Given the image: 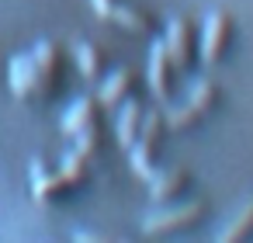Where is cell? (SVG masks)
<instances>
[{
  "instance_id": "cell-17",
  "label": "cell",
  "mask_w": 253,
  "mask_h": 243,
  "mask_svg": "<svg viewBox=\"0 0 253 243\" xmlns=\"http://www.w3.org/2000/svg\"><path fill=\"white\" fill-rule=\"evenodd\" d=\"M111 7H115V0H94V11L101 18H111Z\"/></svg>"
},
{
  "instance_id": "cell-3",
  "label": "cell",
  "mask_w": 253,
  "mask_h": 243,
  "mask_svg": "<svg viewBox=\"0 0 253 243\" xmlns=\"http://www.w3.org/2000/svg\"><path fill=\"white\" fill-rule=\"evenodd\" d=\"M225 42H229V14H225V11H215V14H208V21H205V35H201V59H205L208 66H211V63H218V56H222Z\"/></svg>"
},
{
  "instance_id": "cell-4",
  "label": "cell",
  "mask_w": 253,
  "mask_h": 243,
  "mask_svg": "<svg viewBox=\"0 0 253 243\" xmlns=\"http://www.w3.org/2000/svg\"><path fill=\"white\" fill-rule=\"evenodd\" d=\"M39 84H42V80H39L35 56H28V52L14 56V63H11V91H14L18 97H28V94H32Z\"/></svg>"
},
{
  "instance_id": "cell-12",
  "label": "cell",
  "mask_w": 253,
  "mask_h": 243,
  "mask_svg": "<svg viewBox=\"0 0 253 243\" xmlns=\"http://www.w3.org/2000/svg\"><path fill=\"white\" fill-rule=\"evenodd\" d=\"M250 229H253V198H250V201L239 208V215H236V219L218 233V240H222V243H232V240H243Z\"/></svg>"
},
{
  "instance_id": "cell-14",
  "label": "cell",
  "mask_w": 253,
  "mask_h": 243,
  "mask_svg": "<svg viewBox=\"0 0 253 243\" xmlns=\"http://www.w3.org/2000/svg\"><path fill=\"white\" fill-rule=\"evenodd\" d=\"M56 46L52 42H39L35 46V66H39V80L42 84H49L52 80V70H56Z\"/></svg>"
},
{
  "instance_id": "cell-15",
  "label": "cell",
  "mask_w": 253,
  "mask_h": 243,
  "mask_svg": "<svg viewBox=\"0 0 253 243\" xmlns=\"http://www.w3.org/2000/svg\"><path fill=\"white\" fill-rule=\"evenodd\" d=\"M87 160H90V156H84V153L70 149V153H66V160H63V177H66L70 184H80V181L87 177Z\"/></svg>"
},
{
  "instance_id": "cell-2",
  "label": "cell",
  "mask_w": 253,
  "mask_h": 243,
  "mask_svg": "<svg viewBox=\"0 0 253 243\" xmlns=\"http://www.w3.org/2000/svg\"><path fill=\"white\" fill-rule=\"evenodd\" d=\"M201 212H205L201 201H187V205H180V208H170V212H156V215H149V219L142 222V229H146L149 236H156V233H170V229H184V226L198 222Z\"/></svg>"
},
{
  "instance_id": "cell-6",
  "label": "cell",
  "mask_w": 253,
  "mask_h": 243,
  "mask_svg": "<svg viewBox=\"0 0 253 243\" xmlns=\"http://www.w3.org/2000/svg\"><path fill=\"white\" fill-rule=\"evenodd\" d=\"M66 188H70V181L63 177V170H59V174H49L42 160H35V163H32V191H35V198H39V201H49L52 194L66 191Z\"/></svg>"
},
{
  "instance_id": "cell-13",
  "label": "cell",
  "mask_w": 253,
  "mask_h": 243,
  "mask_svg": "<svg viewBox=\"0 0 253 243\" xmlns=\"http://www.w3.org/2000/svg\"><path fill=\"white\" fill-rule=\"evenodd\" d=\"M111 21H118V25L128 28V32H146V28H149V21H146L142 11H135V7H122V4L111 7Z\"/></svg>"
},
{
  "instance_id": "cell-18",
  "label": "cell",
  "mask_w": 253,
  "mask_h": 243,
  "mask_svg": "<svg viewBox=\"0 0 253 243\" xmlns=\"http://www.w3.org/2000/svg\"><path fill=\"white\" fill-rule=\"evenodd\" d=\"M77 240L84 243V240H97V243H111V236H104V233H77Z\"/></svg>"
},
{
  "instance_id": "cell-9",
  "label": "cell",
  "mask_w": 253,
  "mask_h": 243,
  "mask_svg": "<svg viewBox=\"0 0 253 243\" xmlns=\"http://www.w3.org/2000/svg\"><path fill=\"white\" fill-rule=\"evenodd\" d=\"M184 184H187V174H184V170H156V174L149 177V194H153L156 201H167V198H173Z\"/></svg>"
},
{
  "instance_id": "cell-7",
  "label": "cell",
  "mask_w": 253,
  "mask_h": 243,
  "mask_svg": "<svg viewBox=\"0 0 253 243\" xmlns=\"http://www.w3.org/2000/svg\"><path fill=\"white\" fill-rule=\"evenodd\" d=\"M167 66H170V52H167V39L153 42L149 52V87L156 97H167Z\"/></svg>"
},
{
  "instance_id": "cell-16",
  "label": "cell",
  "mask_w": 253,
  "mask_h": 243,
  "mask_svg": "<svg viewBox=\"0 0 253 243\" xmlns=\"http://www.w3.org/2000/svg\"><path fill=\"white\" fill-rule=\"evenodd\" d=\"M77 63H80V70H84V77H87V80H94V77L101 73L97 49H94L90 42H80V46H77Z\"/></svg>"
},
{
  "instance_id": "cell-11",
  "label": "cell",
  "mask_w": 253,
  "mask_h": 243,
  "mask_svg": "<svg viewBox=\"0 0 253 243\" xmlns=\"http://www.w3.org/2000/svg\"><path fill=\"white\" fill-rule=\"evenodd\" d=\"M139 118H142L139 101H125V108H122V115H118V129H115L122 146H132V143H135V136H139Z\"/></svg>"
},
{
  "instance_id": "cell-10",
  "label": "cell",
  "mask_w": 253,
  "mask_h": 243,
  "mask_svg": "<svg viewBox=\"0 0 253 243\" xmlns=\"http://www.w3.org/2000/svg\"><path fill=\"white\" fill-rule=\"evenodd\" d=\"M128 84H132V73L128 70H118V73H111L104 84H101V94H97V104H104V108H115L122 97H125V91H128Z\"/></svg>"
},
{
  "instance_id": "cell-1",
  "label": "cell",
  "mask_w": 253,
  "mask_h": 243,
  "mask_svg": "<svg viewBox=\"0 0 253 243\" xmlns=\"http://www.w3.org/2000/svg\"><path fill=\"white\" fill-rule=\"evenodd\" d=\"M211 101H215V84H211V80H201V84L191 91L187 104H180V108L167 111V125H170V129H184V125H191L198 115H205V111H208V104H211Z\"/></svg>"
},
{
  "instance_id": "cell-5",
  "label": "cell",
  "mask_w": 253,
  "mask_h": 243,
  "mask_svg": "<svg viewBox=\"0 0 253 243\" xmlns=\"http://www.w3.org/2000/svg\"><path fill=\"white\" fill-rule=\"evenodd\" d=\"M163 39H167L170 63L173 66H187V59H191V28H187V21L184 18H173Z\"/></svg>"
},
{
  "instance_id": "cell-8",
  "label": "cell",
  "mask_w": 253,
  "mask_h": 243,
  "mask_svg": "<svg viewBox=\"0 0 253 243\" xmlns=\"http://www.w3.org/2000/svg\"><path fill=\"white\" fill-rule=\"evenodd\" d=\"M94 118H97V101H94V97H80V101H73V108L66 111L63 132H66V136H77L80 129H90Z\"/></svg>"
}]
</instances>
